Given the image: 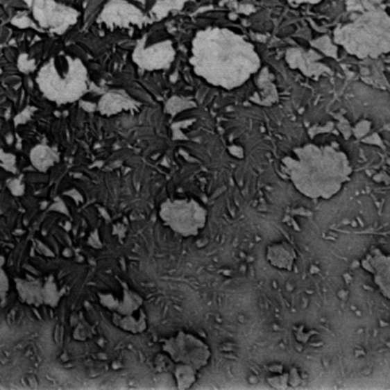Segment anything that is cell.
<instances>
[{
  "label": "cell",
  "mask_w": 390,
  "mask_h": 390,
  "mask_svg": "<svg viewBox=\"0 0 390 390\" xmlns=\"http://www.w3.org/2000/svg\"><path fill=\"white\" fill-rule=\"evenodd\" d=\"M3 264H5V259L3 255H0V303L5 299L10 289V280L7 277L6 271L3 269Z\"/></svg>",
  "instance_id": "d6986e66"
},
{
  "label": "cell",
  "mask_w": 390,
  "mask_h": 390,
  "mask_svg": "<svg viewBox=\"0 0 390 390\" xmlns=\"http://www.w3.org/2000/svg\"><path fill=\"white\" fill-rule=\"evenodd\" d=\"M8 188H10V192H12L14 196H21L23 195V192H24V185H22L20 180H13V181H10V185H8Z\"/></svg>",
  "instance_id": "44dd1931"
},
{
  "label": "cell",
  "mask_w": 390,
  "mask_h": 390,
  "mask_svg": "<svg viewBox=\"0 0 390 390\" xmlns=\"http://www.w3.org/2000/svg\"><path fill=\"white\" fill-rule=\"evenodd\" d=\"M282 169L296 192L312 201H330L354 174L348 155L332 144L296 146L282 160Z\"/></svg>",
  "instance_id": "7a4b0ae2"
},
{
  "label": "cell",
  "mask_w": 390,
  "mask_h": 390,
  "mask_svg": "<svg viewBox=\"0 0 390 390\" xmlns=\"http://www.w3.org/2000/svg\"><path fill=\"white\" fill-rule=\"evenodd\" d=\"M361 268L372 278L374 287L381 296L390 298V257L379 247H371L368 253L362 257Z\"/></svg>",
  "instance_id": "9c48e42d"
},
{
  "label": "cell",
  "mask_w": 390,
  "mask_h": 390,
  "mask_svg": "<svg viewBox=\"0 0 390 390\" xmlns=\"http://www.w3.org/2000/svg\"><path fill=\"white\" fill-rule=\"evenodd\" d=\"M160 346L173 366H187L201 373L211 362V347L204 339L192 332L179 330L164 338Z\"/></svg>",
  "instance_id": "8992f818"
},
{
  "label": "cell",
  "mask_w": 390,
  "mask_h": 390,
  "mask_svg": "<svg viewBox=\"0 0 390 390\" xmlns=\"http://www.w3.org/2000/svg\"><path fill=\"white\" fill-rule=\"evenodd\" d=\"M62 293L56 287V282L53 280L52 277L46 280L42 287V299H44V305L47 306L56 307L59 305L60 299H61Z\"/></svg>",
  "instance_id": "ac0fdd59"
},
{
  "label": "cell",
  "mask_w": 390,
  "mask_h": 390,
  "mask_svg": "<svg viewBox=\"0 0 390 390\" xmlns=\"http://www.w3.org/2000/svg\"><path fill=\"white\" fill-rule=\"evenodd\" d=\"M17 293L23 303L31 306H40L44 305L42 299V287L44 283L40 280H26L17 278L15 280Z\"/></svg>",
  "instance_id": "9a60e30c"
},
{
  "label": "cell",
  "mask_w": 390,
  "mask_h": 390,
  "mask_svg": "<svg viewBox=\"0 0 390 390\" xmlns=\"http://www.w3.org/2000/svg\"><path fill=\"white\" fill-rule=\"evenodd\" d=\"M30 160L35 169L40 172H47L51 167L56 165L59 160V155L51 146H37L30 153Z\"/></svg>",
  "instance_id": "2e32d148"
},
{
  "label": "cell",
  "mask_w": 390,
  "mask_h": 390,
  "mask_svg": "<svg viewBox=\"0 0 390 390\" xmlns=\"http://www.w3.org/2000/svg\"><path fill=\"white\" fill-rule=\"evenodd\" d=\"M33 8V17L42 28L53 33H63L69 26L75 24L78 13L70 7L58 3L54 0H24Z\"/></svg>",
  "instance_id": "52a82bcc"
},
{
  "label": "cell",
  "mask_w": 390,
  "mask_h": 390,
  "mask_svg": "<svg viewBox=\"0 0 390 390\" xmlns=\"http://www.w3.org/2000/svg\"><path fill=\"white\" fill-rule=\"evenodd\" d=\"M264 257L270 267L289 273L296 267L298 252L289 241H275L268 245Z\"/></svg>",
  "instance_id": "7c38bea8"
},
{
  "label": "cell",
  "mask_w": 390,
  "mask_h": 390,
  "mask_svg": "<svg viewBox=\"0 0 390 390\" xmlns=\"http://www.w3.org/2000/svg\"><path fill=\"white\" fill-rule=\"evenodd\" d=\"M267 380L270 387L277 388V389L296 387L301 384V377L296 368L287 370L282 365L275 368H270Z\"/></svg>",
  "instance_id": "5bb4252c"
},
{
  "label": "cell",
  "mask_w": 390,
  "mask_h": 390,
  "mask_svg": "<svg viewBox=\"0 0 390 390\" xmlns=\"http://www.w3.org/2000/svg\"><path fill=\"white\" fill-rule=\"evenodd\" d=\"M137 108L139 103L125 92H109L99 102V109L101 114L108 116L119 114L121 111L137 110Z\"/></svg>",
  "instance_id": "4fadbf2b"
},
{
  "label": "cell",
  "mask_w": 390,
  "mask_h": 390,
  "mask_svg": "<svg viewBox=\"0 0 390 390\" xmlns=\"http://www.w3.org/2000/svg\"><path fill=\"white\" fill-rule=\"evenodd\" d=\"M100 22H103L108 26H121L128 28L130 26H144L148 22L146 15L137 7L125 0H110L105 5L101 15Z\"/></svg>",
  "instance_id": "30bf717a"
},
{
  "label": "cell",
  "mask_w": 390,
  "mask_h": 390,
  "mask_svg": "<svg viewBox=\"0 0 390 390\" xmlns=\"http://www.w3.org/2000/svg\"><path fill=\"white\" fill-rule=\"evenodd\" d=\"M13 23L14 24H17V26H21V28L30 26V21L28 20L26 17H20V19H15Z\"/></svg>",
  "instance_id": "cb8c5ba5"
},
{
  "label": "cell",
  "mask_w": 390,
  "mask_h": 390,
  "mask_svg": "<svg viewBox=\"0 0 390 390\" xmlns=\"http://www.w3.org/2000/svg\"><path fill=\"white\" fill-rule=\"evenodd\" d=\"M87 80L84 63L69 56L49 60L37 76L42 94L59 104L71 103L82 98L87 91Z\"/></svg>",
  "instance_id": "277c9868"
},
{
  "label": "cell",
  "mask_w": 390,
  "mask_h": 390,
  "mask_svg": "<svg viewBox=\"0 0 390 390\" xmlns=\"http://www.w3.org/2000/svg\"><path fill=\"white\" fill-rule=\"evenodd\" d=\"M333 42L359 60L378 59L390 51V17L381 8H370L333 31Z\"/></svg>",
  "instance_id": "3957f363"
},
{
  "label": "cell",
  "mask_w": 390,
  "mask_h": 390,
  "mask_svg": "<svg viewBox=\"0 0 390 390\" xmlns=\"http://www.w3.org/2000/svg\"><path fill=\"white\" fill-rule=\"evenodd\" d=\"M88 244L92 245V246L95 247V248H100V247L102 246L101 241L99 239L98 231H94V232L91 235L90 241H88Z\"/></svg>",
  "instance_id": "603a6c76"
},
{
  "label": "cell",
  "mask_w": 390,
  "mask_h": 390,
  "mask_svg": "<svg viewBox=\"0 0 390 390\" xmlns=\"http://www.w3.org/2000/svg\"><path fill=\"white\" fill-rule=\"evenodd\" d=\"M158 217L164 227L183 238L197 237L208 222V211L194 198H169L158 208Z\"/></svg>",
  "instance_id": "5b68a950"
},
{
  "label": "cell",
  "mask_w": 390,
  "mask_h": 390,
  "mask_svg": "<svg viewBox=\"0 0 390 390\" xmlns=\"http://www.w3.org/2000/svg\"><path fill=\"white\" fill-rule=\"evenodd\" d=\"M172 373L178 389H190L198 380V372L192 370V368H187V366L174 365Z\"/></svg>",
  "instance_id": "e0dca14e"
},
{
  "label": "cell",
  "mask_w": 390,
  "mask_h": 390,
  "mask_svg": "<svg viewBox=\"0 0 390 390\" xmlns=\"http://www.w3.org/2000/svg\"><path fill=\"white\" fill-rule=\"evenodd\" d=\"M0 162L5 169H8V171H14L15 158H14L13 155H8V153H3V151H0Z\"/></svg>",
  "instance_id": "ffe728a7"
},
{
  "label": "cell",
  "mask_w": 390,
  "mask_h": 390,
  "mask_svg": "<svg viewBox=\"0 0 390 390\" xmlns=\"http://www.w3.org/2000/svg\"><path fill=\"white\" fill-rule=\"evenodd\" d=\"M176 51L171 40L146 45V38L137 42L133 52V61L146 71H163L172 67Z\"/></svg>",
  "instance_id": "ba28073f"
},
{
  "label": "cell",
  "mask_w": 390,
  "mask_h": 390,
  "mask_svg": "<svg viewBox=\"0 0 390 390\" xmlns=\"http://www.w3.org/2000/svg\"><path fill=\"white\" fill-rule=\"evenodd\" d=\"M189 63L198 78L226 91L241 87L262 65L252 42L239 33L218 26L196 33Z\"/></svg>",
  "instance_id": "6da1fadb"
},
{
  "label": "cell",
  "mask_w": 390,
  "mask_h": 390,
  "mask_svg": "<svg viewBox=\"0 0 390 390\" xmlns=\"http://www.w3.org/2000/svg\"><path fill=\"white\" fill-rule=\"evenodd\" d=\"M101 303L115 312V317H130L144 315V298L132 289H125L121 293V299L118 300L111 294L101 298Z\"/></svg>",
  "instance_id": "8fae6325"
},
{
  "label": "cell",
  "mask_w": 390,
  "mask_h": 390,
  "mask_svg": "<svg viewBox=\"0 0 390 390\" xmlns=\"http://www.w3.org/2000/svg\"><path fill=\"white\" fill-rule=\"evenodd\" d=\"M285 1L292 6H301V5H316L321 3L322 0H285Z\"/></svg>",
  "instance_id": "7402d4cb"
}]
</instances>
